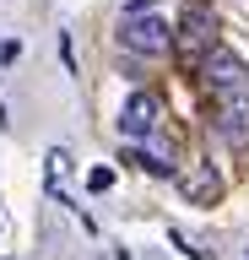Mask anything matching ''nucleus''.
Segmentation results:
<instances>
[{"label":"nucleus","instance_id":"f257e3e1","mask_svg":"<svg viewBox=\"0 0 249 260\" xmlns=\"http://www.w3.org/2000/svg\"><path fill=\"white\" fill-rule=\"evenodd\" d=\"M206 87H211V98L249 92V65H244V54L228 49V44H211V49H206Z\"/></svg>","mask_w":249,"mask_h":260},{"label":"nucleus","instance_id":"f03ea898","mask_svg":"<svg viewBox=\"0 0 249 260\" xmlns=\"http://www.w3.org/2000/svg\"><path fill=\"white\" fill-rule=\"evenodd\" d=\"M119 38H125V49H135V54H168L173 27H168L163 11H135V16L119 22Z\"/></svg>","mask_w":249,"mask_h":260},{"label":"nucleus","instance_id":"7ed1b4c3","mask_svg":"<svg viewBox=\"0 0 249 260\" xmlns=\"http://www.w3.org/2000/svg\"><path fill=\"white\" fill-rule=\"evenodd\" d=\"M157 119H163L157 92H130L125 109H119V136H125V141H152V136H157Z\"/></svg>","mask_w":249,"mask_h":260},{"label":"nucleus","instance_id":"20e7f679","mask_svg":"<svg viewBox=\"0 0 249 260\" xmlns=\"http://www.w3.org/2000/svg\"><path fill=\"white\" fill-rule=\"evenodd\" d=\"M217 130H222L228 141H249V92L217 98Z\"/></svg>","mask_w":249,"mask_h":260},{"label":"nucleus","instance_id":"39448f33","mask_svg":"<svg viewBox=\"0 0 249 260\" xmlns=\"http://www.w3.org/2000/svg\"><path fill=\"white\" fill-rule=\"evenodd\" d=\"M179 32H184V44H195V49H211V32H217V22H211V11L206 6H184V22H179Z\"/></svg>","mask_w":249,"mask_h":260},{"label":"nucleus","instance_id":"423d86ee","mask_svg":"<svg viewBox=\"0 0 249 260\" xmlns=\"http://www.w3.org/2000/svg\"><path fill=\"white\" fill-rule=\"evenodd\" d=\"M184 195H190V201H217V174H211V168L190 174V179H184Z\"/></svg>","mask_w":249,"mask_h":260},{"label":"nucleus","instance_id":"0eeeda50","mask_svg":"<svg viewBox=\"0 0 249 260\" xmlns=\"http://www.w3.org/2000/svg\"><path fill=\"white\" fill-rule=\"evenodd\" d=\"M65 168H70V152H65V146H54V152H49V190H60Z\"/></svg>","mask_w":249,"mask_h":260},{"label":"nucleus","instance_id":"6e6552de","mask_svg":"<svg viewBox=\"0 0 249 260\" xmlns=\"http://www.w3.org/2000/svg\"><path fill=\"white\" fill-rule=\"evenodd\" d=\"M87 190H92V195L114 190V168H92V174H87Z\"/></svg>","mask_w":249,"mask_h":260},{"label":"nucleus","instance_id":"1a4fd4ad","mask_svg":"<svg viewBox=\"0 0 249 260\" xmlns=\"http://www.w3.org/2000/svg\"><path fill=\"white\" fill-rule=\"evenodd\" d=\"M135 11H157V0H125V16H135Z\"/></svg>","mask_w":249,"mask_h":260}]
</instances>
